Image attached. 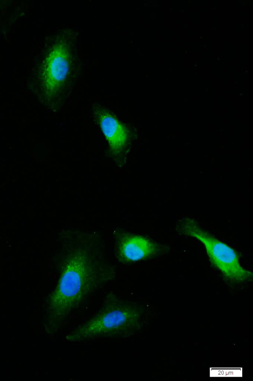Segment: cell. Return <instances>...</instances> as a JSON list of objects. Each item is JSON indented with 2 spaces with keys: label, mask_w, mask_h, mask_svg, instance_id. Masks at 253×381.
<instances>
[{
  "label": "cell",
  "mask_w": 253,
  "mask_h": 381,
  "mask_svg": "<svg viewBox=\"0 0 253 381\" xmlns=\"http://www.w3.org/2000/svg\"><path fill=\"white\" fill-rule=\"evenodd\" d=\"M140 318L138 305L130 300L109 299L94 315L78 325L66 337L70 342L130 337L137 330Z\"/></svg>",
  "instance_id": "6da1fadb"
},
{
  "label": "cell",
  "mask_w": 253,
  "mask_h": 381,
  "mask_svg": "<svg viewBox=\"0 0 253 381\" xmlns=\"http://www.w3.org/2000/svg\"><path fill=\"white\" fill-rule=\"evenodd\" d=\"M175 230L181 235L193 237L204 245L212 265L226 278L233 282H242L252 274L240 264L237 253L217 239L194 219L184 217L178 220Z\"/></svg>",
  "instance_id": "277c9868"
},
{
  "label": "cell",
  "mask_w": 253,
  "mask_h": 381,
  "mask_svg": "<svg viewBox=\"0 0 253 381\" xmlns=\"http://www.w3.org/2000/svg\"><path fill=\"white\" fill-rule=\"evenodd\" d=\"M97 276L80 256L69 260L48 299V309L54 319H64L78 307L93 290Z\"/></svg>",
  "instance_id": "3957f363"
},
{
  "label": "cell",
  "mask_w": 253,
  "mask_h": 381,
  "mask_svg": "<svg viewBox=\"0 0 253 381\" xmlns=\"http://www.w3.org/2000/svg\"><path fill=\"white\" fill-rule=\"evenodd\" d=\"M78 32L72 29L60 30L46 59V83L53 92L65 101L77 82L81 60L77 49Z\"/></svg>",
  "instance_id": "7a4b0ae2"
},
{
  "label": "cell",
  "mask_w": 253,
  "mask_h": 381,
  "mask_svg": "<svg viewBox=\"0 0 253 381\" xmlns=\"http://www.w3.org/2000/svg\"><path fill=\"white\" fill-rule=\"evenodd\" d=\"M91 115L99 125L109 142L110 154L122 165L130 147V127L122 122L110 109L95 104Z\"/></svg>",
  "instance_id": "5b68a950"
},
{
  "label": "cell",
  "mask_w": 253,
  "mask_h": 381,
  "mask_svg": "<svg viewBox=\"0 0 253 381\" xmlns=\"http://www.w3.org/2000/svg\"><path fill=\"white\" fill-rule=\"evenodd\" d=\"M119 251L126 261H136L161 255L169 251L165 245L140 235H128L122 239Z\"/></svg>",
  "instance_id": "8992f818"
}]
</instances>
